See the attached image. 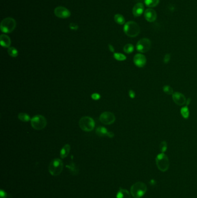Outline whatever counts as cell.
I'll return each mask as SVG.
<instances>
[{
    "label": "cell",
    "mask_w": 197,
    "mask_h": 198,
    "mask_svg": "<svg viewBox=\"0 0 197 198\" xmlns=\"http://www.w3.org/2000/svg\"><path fill=\"white\" fill-rule=\"evenodd\" d=\"M8 196V195L7 192L3 190H1L0 192V198H7Z\"/></svg>",
    "instance_id": "obj_32"
},
{
    "label": "cell",
    "mask_w": 197,
    "mask_h": 198,
    "mask_svg": "<svg viewBox=\"0 0 197 198\" xmlns=\"http://www.w3.org/2000/svg\"><path fill=\"white\" fill-rule=\"evenodd\" d=\"M116 198H131V195L127 190L120 188L117 194Z\"/></svg>",
    "instance_id": "obj_18"
},
{
    "label": "cell",
    "mask_w": 197,
    "mask_h": 198,
    "mask_svg": "<svg viewBox=\"0 0 197 198\" xmlns=\"http://www.w3.org/2000/svg\"><path fill=\"white\" fill-rule=\"evenodd\" d=\"M147 191V186L142 182H137L131 187V194L134 198L142 197Z\"/></svg>",
    "instance_id": "obj_2"
},
{
    "label": "cell",
    "mask_w": 197,
    "mask_h": 198,
    "mask_svg": "<svg viewBox=\"0 0 197 198\" xmlns=\"http://www.w3.org/2000/svg\"><path fill=\"white\" fill-rule=\"evenodd\" d=\"M129 96L131 99H134L135 97V93L133 90H129Z\"/></svg>",
    "instance_id": "obj_33"
},
{
    "label": "cell",
    "mask_w": 197,
    "mask_h": 198,
    "mask_svg": "<svg viewBox=\"0 0 197 198\" xmlns=\"http://www.w3.org/2000/svg\"><path fill=\"white\" fill-rule=\"evenodd\" d=\"M190 102H191V99L189 98V99H187V100L186 101V104H187V106H189L190 103Z\"/></svg>",
    "instance_id": "obj_36"
},
{
    "label": "cell",
    "mask_w": 197,
    "mask_h": 198,
    "mask_svg": "<svg viewBox=\"0 0 197 198\" xmlns=\"http://www.w3.org/2000/svg\"><path fill=\"white\" fill-rule=\"evenodd\" d=\"M115 134L112 132H108L107 134V137L109 138H113L114 137Z\"/></svg>",
    "instance_id": "obj_34"
},
{
    "label": "cell",
    "mask_w": 197,
    "mask_h": 198,
    "mask_svg": "<svg viewBox=\"0 0 197 198\" xmlns=\"http://www.w3.org/2000/svg\"><path fill=\"white\" fill-rule=\"evenodd\" d=\"M101 96L98 93H95L91 95V98L94 100H98L99 99H100Z\"/></svg>",
    "instance_id": "obj_31"
},
{
    "label": "cell",
    "mask_w": 197,
    "mask_h": 198,
    "mask_svg": "<svg viewBox=\"0 0 197 198\" xmlns=\"http://www.w3.org/2000/svg\"><path fill=\"white\" fill-rule=\"evenodd\" d=\"M168 148L167 142L165 141H163L160 144V150L161 153H164L167 151Z\"/></svg>",
    "instance_id": "obj_28"
},
{
    "label": "cell",
    "mask_w": 197,
    "mask_h": 198,
    "mask_svg": "<svg viewBox=\"0 0 197 198\" xmlns=\"http://www.w3.org/2000/svg\"><path fill=\"white\" fill-rule=\"evenodd\" d=\"M108 130L103 126H99L96 129V133L100 137L107 136Z\"/></svg>",
    "instance_id": "obj_19"
},
{
    "label": "cell",
    "mask_w": 197,
    "mask_h": 198,
    "mask_svg": "<svg viewBox=\"0 0 197 198\" xmlns=\"http://www.w3.org/2000/svg\"><path fill=\"white\" fill-rule=\"evenodd\" d=\"M69 27L72 30H77V29L79 28V26H77V25L76 23H71L70 25H69Z\"/></svg>",
    "instance_id": "obj_30"
},
{
    "label": "cell",
    "mask_w": 197,
    "mask_h": 198,
    "mask_svg": "<svg viewBox=\"0 0 197 198\" xmlns=\"http://www.w3.org/2000/svg\"><path fill=\"white\" fill-rule=\"evenodd\" d=\"M144 5L142 3H137L133 9V15L135 17H139L144 12Z\"/></svg>",
    "instance_id": "obj_14"
},
{
    "label": "cell",
    "mask_w": 197,
    "mask_h": 198,
    "mask_svg": "<svg viewBox=\"0 0 197 198\" xmlns=\"http://www.w3.org/2000/svg\"><path fill=\"white\" fill-rule=\"evenodd\" d=\"M146 57L142 53H138L134 57V63L138 67H143L146 64Z\"/></svg>",
    "instance_id": "obj_12"
},
{
    "label": "cell",
    "mask_w": 197,
    "mask_h": 198,
    "mask_svg": "<svg viewBox=\"0 0 197 198\" xmlns=\"http://www.w3.org/2000/svg\"><path fill=\"white\" fill-rule=\"evenodd\" d=\"M79 125L81 130L85 132H91L94 128L95 122L90 116H84L80 119Z\"/></svg>",
    "instance_id": "obj_7"
},
{
    "label": "cell",
    "mask_w": 197,
    "mask_h": 198,
    "mask_svg": "<svg viewBox=\"0 0 197 198\" xmlns=\"http://www.w3.org/2000/svg\"><path fill=\"white\" fill-rule=\"evenodd\" d=\"M180 113L182 116H183L184 119H188L190 115V111H189L188 107L186 106L185 107L182 108L180 110Z\"/></svg>",
    "instance_id": "obj_23"
},
{
    "label": "cell",
    "mask_w": 197,
    "mask_h": 198,
    "mask_svg": "<svg viewBox=\"0 0 197 198\" xmlns=\"http://www.w3.org/2000/svg\"><path fill=\"white\" fill-rule=\"evenodd\" d=\"M163 92L167 95H172L173 93V90L171 86L169 85H164L163 87Z\"/></svg>",
    "instance_id": "obj_26"
},
{
    "label": "cell",
    "mask_w": 197,
    "mask_h": 198,
    "mask_svg": "<svg viewBox=\"0 0 197 198\" xmlns=\"http://www.w3.org/2000/svg\"><path fill=\"white\" fill-rule=\"evenodd\" d=\"M9 55L13 57H16L18 56V51L17 49L14 47H9L8 49Z\"/></svg>",
    "instance_id": "obj_25"
},
{
    "label": "cell",
    "mask_w": 197,
    "mask_h": 198,
    "mask_svg": "<svg viewBox=\"0 0 197 198\" xmlns=\"http://www.w3.org/2000/svg\"><path fill=\"white\" fill-rule=\"evenodd\" d=\"M0 43L2 47H9L11 43V41L8 35L1 34L0 36Z\"/></svg>",
    "instance_id": "obj_15"
},
{
    "label": "cell",
    "mask_w": 197,
    "mask_h": 198,
    "mask_svg": "<svg viewBox=\"0 0 197 198\" xmlns=\"http://www.w3.org/2000/svg\"><path fill=\"white\" fill-rule=\"evenodd\" d=\"M116 117L115 115L111 112H104L99 116V121L105 125H111L115 122Z\"/></svg>",
    "instance_id": "obj_9"
},
{
    "label": "cell",
    "mask_w": 197,
    "mask_h": 198,
    "mask_svg": "<svg viewBox=\"0 0 197 198\" xmlns=\"http://www.w3.org/2000/svg\"><path fill=\"white\" fill-rule=\"evenodd\" d=\"M140 27L136 22L129 21L124 25V33L129 37H136L140 33Z\"/></svg>",
    "instance_id": "obj_1"
},
{
    "label": "cell",
    "mask_w": 197,
    "mask_h": 198,
    "mask_svg": "<svg viewBox=\"0 0 197 198\" xmlns=\"http://www.w3.org/2000/svg\"><path fill=\"white\" fill-rule=\"evenodd\" d=\"M113 57L115 59L119 61H124L126 60V56L123 54L119 53H114Z\"/></svg>",
    "instance_id": "obj_27"
},
{
    "label": "cell",
    "mask_w": 197,
    "mask_h": 198,
    "mask_svg": "<svg viewBox=\"0 0 197 198\" xmlns=\"http://www.w3.org/2000/svg\"><path fill=\"white\" fill-rule=\"evenodd\" d=\"M171 55L170 53H167L164 57V59H163V61L165 64H167L169 61L171 60Z\"/></svg>",
    "instance_id": "obj_29"
},
{
    "label": "cell",
    "mask_w": 197,
    "mask_h": 198,
    "mask_svg": "<svg viewBox=\"0 0 197 198\" xmlns=\"http://www.w3.org/2000/svg\"><path fill=\"white\" fill-rule=\"evenodd\" d=\"M54 13L56 16L61 19H66L71 16V12L64 7H58L55 9Z\"/></svg>",
    "instance_id": "obj_10"
},
{
    "label": "cell",
    "mask_w": 197,
    "mask_h": 198,
    "mask_svg": "<svg viewBox=\"0 0 197 198\" xmlns=\"http://www.w3.org/2000/svg\"><path fill=\"white\" fill-rule=\"evenodd\" d=\"M18 118L20 121L24 122H28L31 120L30 116L27 114L23 113V112H21V113L19 114Z\"/></svg>",
    "instance_id": "obj_22"
},
{
    "label": "cell",
    "mask_w": 197,
    "mask_h": 198,
    "mask_svg": "<svg viewBox=\"0 0 197 198\" xmlns=\"http://www.w3.org/2000/svg\"><path fill=\"white\" fill-rule=\"evenodd\" d=\"M114 20L116 22V23L120 25H123L125 24V20L124 16L120 14H116L114 16Z\"/></svg>",
    "instance_id": "obj_20"
},
{
    "label": "cell",
    "mask_w": 197,
    "mask_h": 198,
    "mask_svg": "<svg viewBox=\"0 0 197 198\" xmlns=\"http://www.w3.org/2000/svg\"><path fill=\"white\" fill-rule=\"evenodd\" d=\"M64 164L61 160L58 158L52 160L49 166V171L52 176H57L63 170Z\"/></svg>",
    "instance_id": "obj_3"
},
{
    "label": "cell",
    "mask_w": 197,
    "mask_h": 198,
    "mask_svg": "<svg viewBox=\"0 0 197 198\" xmlns=\"http://www.w3.org/2000/svg\"><path fill=\"white\" fill-rule=\"evenodd\" d=\"M144 16L147 22H153L156 20L157 15L155 10L151 8H148L145 11Z\"/></svg>",
    "instance_id": "obj_13"
},
{
    "label": "cell",
    "mask_w": 197,
    "mask_h": 198,
    "mask_svg": "<svg viewBox=\"0 0 197 198\" xmlns=\"http://www.w3.org/2000/svg\"><path fill=\"white\" fill-rule=\"evenodd\" d=\"M71 150V146L69 144H65L64 146L62 148V149L60 151V157L63 159L66 158L68 155L69 153L70 152Z\"/></svg>",
    "instance_id": "obj_17"
},
{
    "label": "cell",
    "mask_w": 197,
    "mask_h": 198,
    "mask_svg": "<svg viewBox=\"0 0 197 198\" xmlns=\"http://www.w3.org/2000/svg\"><path fill=\"white\" fill-rule=\"evenodd\" d=\"M31 125L34 129L40 130L46 127L47 125V121L42 115H37L31 119Z\"/></svg>",
    "instance_id": "obj_6"
},
{
    "label": "cell",
    "mask_w": 197,
    "mask_h": 198,
    "mask_svg": "<svg viewBox=\"0 0 197 198\" xmlns=\"http://www.w3.org/2000/svg\"><path fill=\"white\" fill-rule=\"evenodd\" d=\"M134 50V47L133 46V45L131 44V43H127L126 44L124 47H123V51L124 52H125L126 53H131L132 52H133Z\"/></svg>",
    "instance_id": "obj_24"
},
{
    "label": "cell",
    "mask_w": 197,
    "mask_h": 198,
    "mask_svg": "<svg viewBox=\"0 0 197 198\" xmlns=\"http://www.w3.org/2000/svg\"><path fill=\"white\" fill-rule=\"evenodd\" d=\"M173 101L178 106H183L186 103V98L184 95L180 92H174L172 94Z\"/></svg>",
    "instance_id": "obj_11"
},
{
    "label": "cell",
    "mask_w": 197,
    "mask_h": 198,
    "mask_svg": "<svg viewBox=\"0 0 197 198\" xmlns=\"http://www.w3.org/2000/svg\"><path fill=\"white\" fill-rule=\"evenodd\" d=\"M157 166L161 172H166L169 167V162L167 156L164 153L159 154L155 158Z\"/></svg>",
    "instance_id": "obj_5"
},
{
    "label": "cell",
    "mask_w": 197,
    "mask_h": 198,
    "mask_svg": "<svg viewBox=\"0 0 197 198\" xmlns=\"http://www.w3.org/2000/svg\"><path fill=\"white\" fill-rule=\"evenodd\" d=\"M151 45L149 39L146 38L141 39L137 43V50L140 53H146L150 50Z\"/></svg>",
    "instance_id": "obj_8"
},
{
    "label": "cell",
    "mask_w": 197,
    "mask_h": 198,
    "mask_svg": "<svg viewBox=\"0 0 197 198\" xmlns=\"http://www.w3.org/2000/svg\"><path fill=\"white\" fill-rule=\"evenodd\" d=\"M16 22L12 17H7L1 23L0 28L2 32L4 33H12L16 28Z\"/></svg>",
    "instance_id": "obj_4"
},
{
    "label": "cell",
    "mask_w": 197,
    "mask_h": 198,
    "mask_svg": "<svg viewBox=\"0 0 197 198\" xmlns=\"http://www.w3.org/2000/svg\"><path fill=\"white\" fill-rule=\"evenodd\" d=\"M66 168H68L71 174L73 176H77L79 172V169L77 165L75 163L71 162L69 164L66 165Z\"/></svg>",
    "instance_id": "obj_16"
},
{
    "label": "cell",
    "mask_w": 197,
    "mask_h": 198,
    "mask_svg": "<svg viewBox=\"0 0 197 198\" xmlns=\"http://www.w3.org/2000/svg\"><path fill=\"white\" fill-rule=\"evenodd\" d=\"M109 50L110 51H111L112 52H115V49L114 47H113V46L111 45V44H109Z\"/></svg>",
    "instance_id": "obj_35"
},
{
    "label": "cell",
    "mask_w": 197,
    "mask_h": 198,
    "mask_svg": "<svg viewBox=\"0 0 197 198\" xmlns=\"http://www.w3.org/2000/svg\"><path fill=\"white\" fill-rule=\"evenodd\" d=\"M160 2V0H145V4L147 7L153 8L156 7Z\"/></svg>",
    "instance_id": "obj_21"
}]
</instances>
